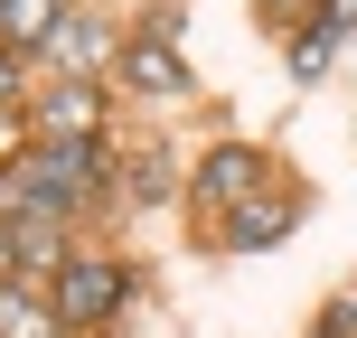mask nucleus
Wrapping results in <instances>:
<instances>
[{
	"instance_id": "obj_4",
	"label": "nucleus",
	"mask_w": 357,
	"mask_h": 338,
	"mask_svg": "<svg viewBox=\"0 0 357 338\" xmlns=\"http://www.w3.org/2000/svg\"><path fill=\"white\" fill-rule=\"evenodd\" d=\"M38 282H47V272H10V282H0V338H56L66 329Z\"/></svg>"
},
{
	"instance_id": "obj_3",
	"label": "nucleus",
	"mask_w": 357,
	"mask_h": 338,
	"mask_svg": "<svg viewBox=\"0 0 357 338\" xmlns=\"http://www.w3.org/2000/svg\"><path fill=\"white\" fill-rule=\"evenodd\" d=\"M38 56H47L56 75H94V66H104V56H113V38L94 29V19H75V10H56V29L38 38Z\"/></svg>"
},
{
	"instance_id": "obj_11",
	"label": "nucleus",
	"mask_w": 357,
	"mask_h": 338,
	"mask_svg": "<svg viewBox=\"0 0 357 338\" xmlns=\"http://www.w3.org/2000/svg\"><path fill=\"white\" fill-rule=\"evenodd\" d=\"M0 160H19V113H0Z\"/></svg>"
},
{
	"instance_id": "obj_2",
	"label": "nucleus",
	"mask_w": 357,
	"mask_h": 338,
	"mask_svg": "<svg viewBox=\"0 0 357 338\" xmlns=\"http://www.w3.org/2000/svg\"><path fill=\"white\" fill-rule=\"evenodd\" d=\"M38 132H47V141H94V132H104V94H94L85 75H66V85L38 104Z\"/></svg>"
},
{
	"instance_id": "obj_6",
	"label": "nucleus",
	"mask_w": 357,
	"mask_h": 338,
	"mask_svg": "<svg viewBox=\"0 0 357 338\" xmlns=\"http://www.w3.org/2000/svg\"><path fill=\"white\" fill-rule=\"evenodd\" d=\"M254 188H264V151H245V141L207 151V169H197V197H207V207H235V197H254Z\"/></svg>"
},
{
	"instance_id": "obj_5",
	"label": "nucleus",
	"mask_w": 357,
	"mask_h": 338,
	"mask_svg": "<svg viewBox=\"0 0 357 338\" xmlns=\"http://www.w3.org/2000/svg\"><path fill=\"white\" fill-rule=\"evenodd\" d=\"M291 226H301V207H282V197H264V188H254V197H235L226 245H235V254H264V245H282Z\"/></svg>"
},
{
	"instance_id": "obj_14",
	"label": "nucleus",
	"mask_w": 357,
	"mask_h": 338,
	"mask_svg": "<svg viewBox=\"0 0 357 338\" xmlns=\"http://www.w3.org/2000/svg\"><path fill=\"white\" fill-rule=\"evenodd\" d=\"M320 338H329V329H320Z\"/></svg>"
},
{
	"instance_id": "obj_9",
	"label": "nucleus",
	"mask_w": 357,
	"mask_h": 338,
	"mask_svg": "<svg viewBox=\"0 0 357 338\" xmlns=\"http://www.w3.org/2000/svg\"><path fill=\"white\" fill-rule=\"evenodd\" d=\"M329 56H339V29H329V19L291 38V75H301V85H320V75H329Z\"/></svg>"
},
{
	"instance_id": "obj_10",
	"label": "nucleus",
	"mask_w": 357,
	"mask_h": 338,
	"mask_svg": "<svg viewBox=\"0 0 357 338\" xmlns=\"http://www.w3.org/2000/svg\"><path fill=\"white\" fill-rule=\"evenodd\" d=\"M320 19L329 29H357V0H320Z\"/></svg>"
},
{
	"instance_id": "obj_13",
	"label": "nucleus",
	"mask_w": 357,
	"mask_h": 338,
	"mask_svg": "<svg viewBox=\"0 0 357 338\" xmlns=\"http://www.w3.org/2000/svg\"><path fill=\"white\" fill-rule=\"evenodd\" d=\"M310 10V0H264V19H301Z\"/></svg>"
},
{
	"instance_id": "obj_1",
	"label": "nucleus",
	"mask_w": 357,
	"mask_h": 338,
	"mask_svg": "<svg viewBox=\"0 0 357 338\" xmlns=\"http://www.w3.org/2000/svg\"><path fill=\"white\" fill-rule=\"evenodd\" d=\"M123 291H132V272H123V263H104V254H85V263L56 272L47 301H56V320H66V329H85V320H104V310H123Z\"/></svg>"
},
{
	"instance_id": "obj_7",
	"label": "nucleus",
	"mask_w": 357,
	"mask_h": 338,
	"mask_svg": "<svg viewBox=\"0 0 357 338\" xmlns=\"http://www.w3.org/2000/svg\"><path fill=\"white\" fill-rule=\"evenodd\" d=\"M123 66H132V85H151V94H178V85H188V75H178V56H169V38H142Z\"/></svg>"
},
{
	"instance_id": "obj_8",
	"label": "nucleus",
	"mask_w": 357,
	"mask_h": 338,
	"mask_svg": "<svg viewBox=\"0 0 357 338\" xmlns=\"http://www.w3.org/2000/svg\"><path fill=\"white\" fill-rule=\"evenodd\" d=\"M47 29H56V0H0V38L10 47H38Z\"/></svg>"
},
{
	"instance_id": "obj_12",
	"label": "nucleus",
	"mask_w": 357,
	"mask_h": 338,
	"mask_svg": "<svg viewBox=\"0 0 357 338\" xmlns=\"http://www.w3.org/2000/svg\"><path fill=\"white\" fill-rule=\"evenodd\" d=\"M10 104H19V66L0 56V113H10Z\"/></svg>"
}]
</instances>
